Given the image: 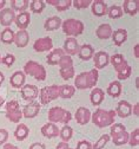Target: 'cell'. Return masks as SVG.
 Here are the masks:
<instances>
[{
    "label": "cell",
    "instance_id": "cell-1",
    "mask_svg": "<svg viewBox=\"0 0 139 149\" xmlns=\"http://www.w3.org/2000/svg\"><path fill=\"white\" fill-rule=\"evenodd\" d=\"M97 82H98V70L93 69L87 72L79 73L74 79V86L79 90L92 89L95 86Z\"/></svg>",
    "mask_w": 139,
    "mask_h": 149
},
{
    "label": "cell",
    "instance_id": "cell-2",
    "mask_svg": "<svg viewBox=\"0 0 139 149\" xmlns=\"http://www.w3.org/2000/svg\"><path fill=\"white\" fill-rule=\"evenodd\" d=\"M114 117H115L114 110L106 111L104 109H97L95 113L92 115V122L98 128H105L114 123Z\"/></svg>",
    "mask_w": 139,
    "mask_h": 149
},
{
    "label": "cell",
    "instance_id": "cell-3",
    "mask_svg": "<svg viewBox=\"0 0 139 149\" xmlns=\"http://www.w3.org/2000/svg\"><path fill=\"white\" fill-rule=\"evenodd\" d=\"M72 116L71 113L60 107H53L48 111V121L50 123H68L71 121Z\"/></svg>",
    "mask_w": 139,
    "mask_h": 149
},
{
    "label": "cell",
    "instance_id": "cell-4",
    "mask_svg": "<svg viewBox=\"0 0 139 149\" xmlns=\"http://www.w3.org/2000/svg\"><path fill=\"white\" fill-rule=\"evenodd\" d=\"M24 72L30 76H33L37 81H45L46 78V70L43 65L38 64L37 62L30 61L24 66Z\"/></svg>",
    "mask_w": 139,
    "mask_h": 149
},
{
    "label": "cell",
    "instance_id": "cell-5",
    "mask_svg": "<svg viewBox=\"0 0 139 149\" xmlns=\"http://www.w3.org/2000/svg\"><path fill=\"white\" fill-rule=\"evenodd\" d=\"M62 27L66 36H79L84 31V24L77 19H66L62 23Z\"/></svg>",
    "mask_w": 139,
    "mask_h": 149
},
{
    "label": "cell",
    "instance_id": "cell-6",
    "mask_svg": "<svg viewBox=\"0 0 139 149\" xmlns=\"http://www.w3.org/2000/svg\"><path fill=\"white\" fill-rule=\"evenodd\" d=\"M59 68H60V76L65 79L68 81L74 76V68H73V61L70 56L65 54L64 57L59 61L58 63Z\"/></svg>",
    "mask_w": 139,
    "mask_h": 149
},
{
    "label": "cell",
    "instance_id": "cell-7",
    "mask_svg": "<svg viewBox=\"0 0 139 149\" xmlns=\"http://www.w3.org/2000/svg\"><path fill=\"white\" fill-rule=\"evenodd\" d=\"M6 117L13 123L20 122V120L23 118V113L19 108L18 101L13 100L6 104Z\"/></svg>",
    "mask_w": 139,
    "mask_h": 149
},
{
    "label": "cell",
    "instance_id": "cell-8",
    "mask_svg": "<svg viewBox=\"0 0 139 149\" xmlns=\"http://www.w3.org/2000/svg\"><path fill=\"white\" fill-rule=\"evenodd\" d=\"M59 92H60V85H51V86L43 88L40 91L41 104H48L53 100L58 98Z\"/></svg>",
    "mask_w": 139,
    "mask_h": 149
},
{
    "label": "cell",
    "instance_id": "cell-9",
    "mask_svg": "<svg viewBox=\"0 0 139 149\" xmlns=\"http://www.w3.org/2000/svg\"><path fill=\"white\" fill-rule=\"evenodd\" d=\"M53 47V43L50 37H44V38H39L34 42L33 49L37 52H44V51H50Z\"/></svg>",
    "mask_w": 139,
    "mask_h": 149
},
{
    "label": "cell",
    "instance_id": "cell-10",
    "mask_svg": "<svg viewBox=\"0 0 139 149\" xmlns=\"http://www.w3.org/2000/svg\"><path fill=\"white\" fill-rule=\"evenodd\" d=\"M93 63L97 69H104L110 63V57L105 51H99L95 54H93Z\"/></svg>",
    "mask_w": 139,
    "mask_h": 149
},
{
    "label": "cell",
    "instance_id": "cell-11",
    "mask_svg": "<svg viewBox=\"0 0 139 149\" xmlns=\"http://www.w3.org/2000/svg\"><path fill=\"white\" fill-rule=\"evenodd\" d=\"M20 92H21L23 100H25V101H33L34 98H37V96L39 94L38 88L35 85H32V84L24 85L20 89Z\"/></svg>",
    "mask_w": 139,
    "mask_h": 149
},
{
    "label": "cell",
    "instance_id": "cell-12",
    "mask_svg": "<svg viewBox=\"0 0 139 149\" xmlns=\"http://www.w3.org/2000/svg\"><path fill=\"white\" fill-rule=\"evenodd\" d=\"M15 19V13L12 8H4L0 12V24L4 26H10Z\"/></svg>",
    "mask_w": 139,
    "mask_h": 149
},
{
    "label": "cell",
    "instance_id": "cell-13",
    "mask_svg": "<svg viewBox=\"0 0 139 149\" xmlns=\"http://www.w3.org/2000/svg\"><path fill=\"white\" fill-rule=\"evenodd\" d=\"M64 52L65 54H77L79 52V44L77 42L75 38H73V37H70V38H67L65 42H64Z\"/></svg>",
    "mask_w": 139,
    "mask_h": 149
},
{
    "label": "cell",
    "instance_id": "cell-14",
    "mask_svg": "<svg viewBox=\"0 0 139 149\" xmlns=\"http://www.w3.org/2000/svg\"><path fill=\"white\" fill-rule=\"evenodd\" d=\"M110 62H111V64L114 66V69H115L117 73L122 72L124 69H126V68L129 66L127 62L124 59V57H123V56H122V54H119V53H117V54H113L112 57L110 58Z\"/></svg>",
    "mask_w": 139,
    "mask_h": 149
},
{
    "label": "cell",
    "instance_id": "cell-15",
    "mask_svg": "<svg viewBox=\"0 0 139 149\" xmlns=\"http://www.w3.org/2000/svg\"><path fill=\"white\" fill-rule=\"evenodd\" d=\"M39 110H40V105L37 102H31L30 104L25 105L23 109V116L26 118H33L39 114Z\"/></svg>",
    "mask_w": 139,
    "mask_h": 149
},
{
    "label": "cell",
    "instance_id": "cell-16",
    "mask_svg": "<svg viewBox=\"0 0 139 149\" xmlns=\"http://www.w3.org/2000/svg\"><path fill=\"white\" fill-rule=\"evenodd\" d=\"M30 40V34L26 30H19L15 34H14V42L15 45L18 47H25L28 44Z\"/></svg>",
    "mask_w": 139,
    "mask_h": 149
},
{
    "label": "cell",
    "instance_id": "cell-17",
    "mask_svg": "<svg viewBox=\"0 0 139 149\" xmlns=\"http://www.w3.org/2000/svg\"><path fill=\"white\" fill-rule=\"evenodd\" d=\"M132 114V107L129 102L126 101H120L117 105V111H115V115H118L119 117H129Z\"/></svg>",
    "mask_w": 139,
    "mask_h": 149
},
{
    "label": "cell",
    "instance_id": "cell-18",
    "mask_svg": "<svg viewBox=\"0 0 139 149\" xmlns=\"http://www.w3.org/2000/svg\"><path fill=\"white\" fill-rule=\"evenodd\" d=\"M75 120L79 124H86L90 122L91 120V113H90V110L85 107H80L78 110H77V113H75Z\"/></svg>",
    "mask_w": 139,
    "mask_h": 149
},
{
    "label": "cell",
    "instance_id": "cell-19",
    "mask_svg": "<svg viewBox=\"0 0 139 149\" xmlns=\"http://www.w3.org/2000/svg\"><path fill=\"white\" fill-rule=\"evenodd\" d=\"M15 25L19 27V30H26V27L31 23V15L28 12H21L15 17Z\"/></svg>",
    "mask_w": 139,
    "mask_h": 149
},
{
    "label": "cell",
    "instance_id": "cell-20",
    "mask_svg": "<svg viewBox=\"0 0 139 149\" xmlns=\"http://www.w3.org/2000/svg\"><path fill=\"white\" fill-rule=\"evenodd\" d=\"M91 8H92V13L97 17H102L107 13V5L104 1H102V0H94V1H92Z\"/></svg>",
    "mask_w": 139,
    "mask_h": 149
},
{
    "label": "cell",
    "instance_id": "cell-21",
    "mask_svg": "<svg viewBox=\"0 0 139 149\" xmlns=\"http://www.w3.org/2000/svg\"><path fill=\"white\" fill-rule=\"evenodd\" d=\"M10 83L13 88H17V89L23 88L25 84V73L23 71H15L11 76Z\"/></svg>",
    "mask_w": 139,
    "mask_h": 149
},
{
    "label": "cell",
    "instance_id": "cell-22",
    "mask_svg": "<svg viewBox=\"0 0 139 149\" xmlns=\"http://www.w3.org/2000/svg\"><path fill=\"white\" fill-rule=\"evenodd\" d=\"M41 134L45 137L52 139V137H57L59 135V129L55 124L53 123H46L45 125H43L41 128Z\"/></svg>",
    "mask_w": 139,
    "mask_h": 149
},
{
    "label": "cell",
    "instance_id": "cell-23",
    "mask_svg": "<svg viewBox=\"0 0 139 149\" xmlns=\"http://www.w3.org/2000/svg\"><path fill=\"white\" fill-rule=\"evenodd\" d=\"M95 34L99 39H109L112 37V27L109 24H102L97 29Z\"/></svg>",
    "mask_w": 139,
    "mask_h": 149
},
{
    "label": "cell",
    "instance_id": "cell-24",
    "mask_svg": "<svg viewBox=\"0 0 139 149\" xmlns=\"http://www.w3.org/2000/svg\"><path fill=\"white\" fill-rule=\"evenodd\" d=\"M112 39H113V42H114V44L117 46H120L127 39V32H126V30L118 29L117 31L112 32Z\"/></svg>",
    "mask_w": 139,
    "mask_h": 149
},
{
    "label": "cell",
    "instance_id": "cell-25",
    "mask_svg": "<svg viewBox=\"0 0 139 149\" xmlns=\"http://www.w3.org/2000/svg\"><path fill=\"white\" fill-rule=\"evenodd\" d=\"M65 56V52L63 49H55L53 50L47 57V63L50 65H58L59 61H60Z\"/></svg>",
    "mask_w": 139,
    "mask_h": 149
},
{
    "label": "cell",
    "instance_id": "cell-26",
    "mask_svg": "<svg viewBox=\"0 0 139 149\" xmlns=\"http://www.w3.org/2000/svg\"><path fill=\"white\" fill-rule=\"evenodd\" d=\"M104 97H105V92L102 89L95 88L94 90H92L91 96H90L91 103L93 105H100L103 103V101H104Z\"/></svg>",
    "mask_w": 139,
    "mask_h": 149
},
{
    "label": "cell",
    "instance_id": "cell-27",
    "mask_svg": "<svg viewBox=\"0 0 139 149\" xmlns=\"http://www.w3.org/2000/svg\"><path fill=\"white\" fill-rule=\"evenodd\" d=\"M78 54H79V57H80V59H83V61H90L93 57L94 51H93V49H92L91 45L85 44V45H83L80 49H79Z\"/></svg>",
    "mask_w": 139,
    "mask_h": 149
},
{
    "label": "cell",
    "instance_id": "cell-28",
    "mask_svg": "<svg viewBox=\"0 0 139 149\" xmlns=\"http://www.w3.org/2000/svg\"><path fill=\"white\" fill-rule=\"evenodd\" d=\"M62 19L59 17H51V18H48V19L45 22V29L47 30V31H54V30H58L59 27L62 26Z\"/></svg>",
    "mask_w": 139,
    "mask_h": 149
},
{
    "label": "cell",
    "instance_id": "cell-29",
    "mask_svg": "<svg viewBox=\"0 0 139 149\" xmlns=\"http://www.w3.org/2000/svg\"><path fill=\"white\" fill-rule=\"evenodd\" d=\"M46 3L53 5L58 11H60V12L68 10L70 6L72 5V1H71V0H47Z\"/></svg>",
    "mask_w": 139,
    "mask_h": 149
},
{
    "label": "cell",
    "instance_id": "cell-30",
    "mask_svg": "<svg viewBox=\"0 0 139 149\" xmlns=\"http://www.w3.org/2000/svg\"><path fill=\"white\" fill-rule=\"evenodd\" d=\"M28 133H30V130H28V128H27L26 124H19L15 128L14 136H15V139L18 141H24L28 136Z\"/></svg>",
    "mask_w": 139,
    "mask_h": 149
},
{
    "label": "cell",
    "instance_id": "cell-31",
    "mask_svg": "<svg viewBox=\"0 0 139 149\" xmlns=\"http://www.w3.org/2000/svg\"><path fill=\"white\" fill-rule=\"evenodd\" d=\"M107 94L112 97H119L122 94V84L120 82L114 81L112 83H110V85L107 86Z\"/></svg>",
    "mask_w": 139,
    "mask_h": 149
},
{
    "label": "cell",
    "instance_id": "cell-32",
    "mask_svg": "<svg viewBox=\"0 0 139 149\" xmlns=\"http://www.w3.org/2000/svg\"><path fill=\"white\" fill-rule=\"evenodd\" d=\"M123 8H124V12L130 14V15H136L138 12L137 3L133 1V0H125L124 4H123Z\"/></svg>",
    "mask_w": 139,
    "mask_h": 149
},
{
    "label": "cell",
    "instance_id": "cell-33",
    "mask_svg": "<svg viewBox=\"0 0 139 149\" xmlns=\"http://www.w3.org/2000/svg\"><path fill=\"white\" fill-rule=\"evenodd\" d=\"M0 40H1L4 44H11L14 42V32L10 29V27H6L1 34H0Z\"/></svg>",
    "mask_w": 139,
    "mask_h": 149
},
{
    "label": "cell",
    "instance_id": "cell-34",
    "mask_svg": "<svg viewBox=\"0 0 139 149\" xmlns=\"http://www.w3.org/2000/svg\"><path fill=\"white\" fill-rule=\"evenodd\" d=\"M74 86L65 84V85H60V92H59V97L62 98H71L74 95Z\"/></svg>",
    "mask_w": 139,
    "mask_h": 149
},
{
    "label": "cell",
    "instance_id": "cell-35",
    "mask_svg": "<svg viewBox=\"0 0 139 149\" xmlns=\"http://www.w3.org/2000/svg\"><path fill=\"white\" fill-rule=\"evenodd\" d=\"M12 10L13 11H19V12H25V10L30 6L28 0H12Z\"/></svg>",
    "mask_w": 139,
    "mask_h": 149
},
{
    "label": "cell",
    "instance_id": "cell-36",
    "mask_svg": "<svg viewBox=\"0 0 139 149\" xmlns=\"http://www.w3.org/2000/svg\"><path fill=\"white\" fill-rule=\"evenodd\" d=\"M112 140H113V143L115 146H123L125 143L129 142V134L126 132H122L119 134H115L112 136Z\"/></svg>",
    "mask_w": 139,
    "mask_h": 149
},
{
    "label": "cell",
    "instance_id": "cell-37",
    "mask_svg": "<svg viewBox=\"0 0 139 149\" xmlns=\"http://www.w3.org/2000/svg\"><path fill=\"white\" fill-rule=\"evenodd\" d=\"M72 134H73V130H72V128L68 127V125H65V127L62 128V130H59V135H60L63 142H65V143H67V142L71 140Z\"/></svg>",
    "mask_w": 139,
    "mask_h": 149
},
{
    "label": "cell",
    "instance_id": "cell-38",
    "mask_svg": "<svg viewBox=\"0 0 139 149\" xmlns=\"http://www.w3.org/2000/svg\"><path fill=\"white\" fill-rule=\"evenodd\" d=\"M107 13L111 19H118V18L123 17V8L120 6L113 5L112 7H110V10H107Z\"/></svg>",
    "mask_w": 139,
    "mask_h": 149
},
{
    "label": "cell",
    "instance_id": "cell-39",
    "mask_svg": "<svg viewBox=\"0 0 139 149\" xmlns=\"http://www.w3.org/2000/svg\"><path fill=\"white\" fill-rule=\"evenodd\" d=\"M45 3L41 1V0H32L30 3V7L32 10L33 13H41L45 8Z\"/></svg>",
    "mask_w": 139,
    "mask_h": 149
},
{
    "label": "cell",
    "instance_id": "cell-40",
    "mask_svg": "<svg viewBox=\"0 0 139 149\" xmlns=\"http://www.w3.org/2000/svg\"><path fill=\"white\" fill-rule=\"evenodd\" d=\"M109 141H110V136L109 135H103V136L99 137V140L94 143V146H92V149H103Z\"/></svg>",
    "mask_w": 139,
    "mask_h": 149
},
{
    "label": "cell",
    "instance_id": "cell-41",
    "mask_svg": "<svg viewBox=\"0 0 139 149\" xmlns=\"http://www.w3.org/2000/svg\"><path fill=\"white\" fill-rule=\"evenodd\" d=\"M129 143L132 147H136L139 144V129H134L131 133V135H129Z\"/></svg>",
    "mask_w": 139,
    "mask_h": 149
},
{
    "label": "cell",
    "instance_id": "cell-42",
    "mask_svg": "<svg viewBox=\"0 0 139 149\" xmlns=\"http://www.w3.org/2000/svg\"><path fill=\"white\" fill-rule=\"evenodd\" d=\"M73 4H74L73 6H74L77 10H82V8L89 7V6L92 4V1H91V0H74Z\"/></svg>",
    "mask_w": 139,
    "mask_h": 149
},
{
    "label": "cell",
    "instance_id": "cell-43",
    "mask_svg": "<svg viewBox=\"0 0 139 149\" xmlns=\"http://www.w3.org/2000/svg\"><path fill=\"white\" fill-rule=\"evenodd\" d=\"M131 71H132V69H131V66L129 65L126 69H124L122 72H119V73H117V77H118V79L119 81H124V79H127L130 76H131Z\"/></svg>",
    "mask_w": 139,
    "mask_h": 149
},
{
    "label": "cell",
    "instance_id": "cell-44",
    "mask_svg": "<svg viewBox=\"0 0 139 149\" xmlns=\"http://www.w3.org/2000/svg\"><path fill=\"white\" fill-rule=\"evenodd\" d=\"M122 132H126V128L123 124H120V123L113 124L112 128H111V136H113L115 134H119V133H122Z\"/></svg>",
    "mask_w": 139,
    "mask_h": 149
},
{
    "label": "cell",
    "instance_id": "cell-45",
    "mask_svg": "<svg viewBox=\"0 0 139 149\" xmlns=\"http://www.w3.org/2000/svg\"><path fill=\"white\" fill-rule=\"evenodd\" d=\"M14 62H15V57H14L13 54H11V53H7L5 57L1 58V63L5 64L6 66H11V65H13Z\"/></svg>",
    "mask_w": 139,
    "mask_h": 149
},
{
    "label": "cell",
    "instance_id": "cell-46",
    "mask_svg": "<svg viewBox=\"0 0 139 149\" xmlns=\"http://www.w3.org/2000/svg\"><path fill=\"white\" fill-rule=\"evenodd\" d=\"M77 149H92V144H91L89 141L83 140V141H80V142H78Z\"/></svg>",
    "mask_w": 139,
    "mask_h": 149
},
{
    "label": "cell",
    "instance_id": "cell-47",
    "mask_svg": "<svg viewBox=\"0 0 139 149\" xmlns=\"http://www.w3.org/2000/svg\"><path fill=\"white\" fill-rule=\"evenodd\" d=\"M8 139V133H7V130L6 129H0V146L4 144Z\"/></svg>",
    "mask_w": 139,
    "mask_h": 149
},
{
    "label": "cell",
    "instance_id": "cell-48",
    "mask_svg": "<svg viewBox=\"0 0 139 149\" xmlns=\"http://www.w3.org/2000/svg\"><path fill=\"white\" fill-rule=\"evenodd\" d=\"M30 149H46V148H45V146H44L43 143H39V142H35V143L31 144Z\"/></svg>",
    "mask_w": 139,
    "mask_h": 149
},
{
    "label": "cell",
    "instance_id": "cell-49",
    "mask_svg": "<svg viewBox=\"0 0 139 149\" xmlns=\"http://www.w3.org/2000/svg\"><path fill=\"white\" fill-rule=\"evenodd\" d=\"M57 149H72V148H71L67 143H65V142H60V143H58Z\"/></svg>",
    "mask_w": 139,
    "mask_h": 149
},
{
    "label": "cell",
    "instance_id": "cell-50",
    "mask_svg": "<svg viewBox=\"0 0 139 149\" xmlns=\"http://www.w3.org/2000/svg\"><path fill=\"white\" fill-rule=\"evenodd\" d=\"M3 149H19V148L15 147V146H13V144H11V143H6V144L3 147Z\"/></svg>",
    "mask_w": 139,
    "mask_h": 149
},
{
    "label": "cell",
    "instance_id": "cell-51",
    "mask_svg": "<svg viewBox=\"0 0 139 149\" xmlns=\"http://www.w3.org/2000/svg\"><path fill=\"white\" fill-rule=\"evenodd\" d=\"M134 56L136 58H139V53H138V44L134 45Z\"/></svg>",
    "mask_w": 139,
    "mask_h": 149
},
{
    "label": "cell",
    "instance_id": "cell-52",
    "mask_svg": "<svg viewBox=\"0 0 139 149\" xmlns=\"http://www.w3.org/2000/svg\"><path fill=\"white\" fill-rule=\"evenodd\" d=\"M5 81V76H4V73L1 72V71H0V85H1L3 84V82Z\"/></svg>",
    "mask_w": 139,
    "mask_h": 149
},
{
    "label": "cell",
    "instance_id": "cell-53",
    "mask_svg": "<svg viewBox=\"0 0 139 149\" xmlns=\"http://www.w3.org/2000/svg\"><path fill=\"white\" fill-rule=\"evenodd\" d=\"M5 4H6V1H5V0H0V10H4V7H5Z\"/></svg>",
    "mask_w": 139,
    "mask_h": 149
},
{
    "label": "cell",
    "instance_id": "cell-54",
    "mask_svg": "<svg viewBox=\"0 0 139 149\" xmlns=\"http://www.w3.org/2000/svg\"><path fill=\"white\" fill-rule=\"evenodd\" d=\"M138 108H139V105H138V103L134 105V114H136V116H138Z\"/></svg>",
    "mask_w": 139,
    "mask_h": 149
},
{
    "label": "cell",
    "instance_id": "cell-55",
    "mask_svg": "<svg viewBox=\"0 0 139 149\" xmlns=\"http://www.w3.org/2000/svg\"><path fill=\"white\" fill-rule=\"evenodd\" d=\"M4 102H5V101H4V98H3L1 96H0V107H1V105L4 104Z\"/></svg>",
    "mask_w": 139,
    "mask_h": 149
},
{
    "label": "cell",
    "instance_id": "cell-56",
    "mask_svg": "<svg viewBox=\"0 0 139 149\" xmlns=\"http://www.w3.org/2000/svg\"><path fill=\"white\" fill-rule=\"evenodd\" d=\"M0 63H1V57H0Z\"/></svg>",
    "mask_w": 139,
    "mask_h": 149
}]
</instances>
